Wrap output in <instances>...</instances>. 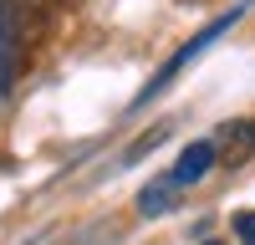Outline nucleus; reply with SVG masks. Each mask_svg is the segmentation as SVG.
Instances as JSON below:
<instances>
[{
    "label": "nucleus",
    "instance_id": "obj_4",
    "mask_svg": "<svg viewBox=\"0 0 255 245\" xmlns=\"http://www.w3.org/2000/svg\"><path fill=\"white\" fill-rule=\"evenodd\" d=\"M174 189H179L174 179H163V184H148V189L138 194V215H163V210H174V204H168V199H174Z\"/></svg>",
    "mask_w": 255,
    "mask_h": 245
},
{
    "label": "nucleus",
    "instance_id": "obj_1",
    "mask_svg": "<svg viewBox=\"0 0 255 245\" xmlns=\"http://www.w3.org/2000/svg\"><path fill=\"white\" fill-rule=\"evenodd\" d=\"M240 15H245V0H240V5H235V10H225L220 20H209V26H204L199 36H189V46H184V51H174V61H168V67H163V72L153 77V87H148V92H143L138 102H148V97H153V92H163V87H168V82H174V77H179V72H184V67H189V61H194L199 51H209V41H220V36H225L230 26H235V20H240Z\"/></svg>",
    "mask_w": 255,
    "mask_h": 245
},
{
    "label": "nucleus",
    "instance_id": "obj_3",
    "mask_svg": "<svg viewBox=\"0 0 255 245\" xmlns=\"http://www.w3.org/2000/svg\"><path fill=\"white\" fill-rule=\"evenodd\" d=\"M225 148H230V158H250L255 153V118H245V122H230L225 128Z\"/></svg>",
    "mask_w": 255,
    "mask_h": 245
},
{
    "label": "nucleus",
    "instance_id": "obj_2",
    "mask_svg": "<svg viewBox=\"0 0 255 245\" xmlns=\"http://www.w3.org/2000/svg\"><path fill=\"white\" fill-rule=\"evenodd\" d=\"M215 163H220V143H215V138H199V143H189V148L179 153V163H174V174H168V179H174L179 189H189V184H199Z\"/></svg>",
    "mask_w": 255,
    "mask_h": 245
},
{
    "label": "nucleus",
    "instance_id": "obj_6",
    "mask_svg": "<svg viewBox=\"0 0 255 245\" xmlns=\"http://www.w3.org/2000/svg\"><path fill=\"white\" fill-rule=\"evenodd\" d=\"M209 245H220V240H209Z\"/></svg>",
    "mask_w": 255,
    "mask_h": 245
},
{
    "label": "nucleus",
    "instance_id": "obj_5",
    "mask_svg": "<svg viewBox=\"0 0 255 245\" xmlns=\"http://www.w3.org/2000/svg\"><path fill=\"white\" fill-rule=\"evenodd\" d=\"M235 235H240V245H255V210L235 215Z\"/></svg>",
    "mask_w": 255,
    "mask_h": 245
}]
</instances>
